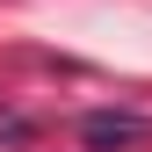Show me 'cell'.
<instances>
[{"instance_id":"6da1fadb","label":"cell","mask_w":152,"mask_h":152,"mask_svg":"<svg viewBox=\"0 0 152 152\" xmlns=\"http://www.w3.org/2000/svg\"><path fill=\"white\" fill-rule=\"evenodd\" d=\"M152 138L145 116H130V109H94V116H80V145L87 152H138Z\"/></svg>"}]
</instances>
